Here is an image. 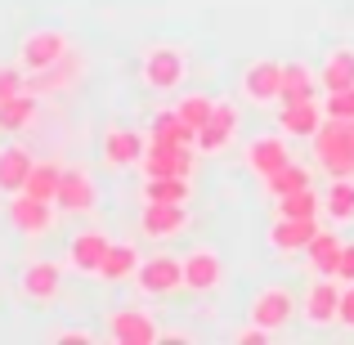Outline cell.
I'll list each match as a JSON object with an SVG mask.
<instances>
[{
  "mask_svg": "<svg viewBox=\"0 0 354 345\" xmlns=\"http://www.w3.org/2000/svg\"><path fill=\"white\" fill-rule=\"evenodd\" d=\"M292 319H301V296L287 283H269L247 301V323H256L265 332H283Z\"/></svg>",
  "mask_w": 354,
  "mask_h": 345,
  "instance_id": "7a4b0ae2",
  "label": "cell"
},
{
  "mask_svg": "<svg viewBox=\"0 0 354 345\" xmlns=\"http://www.w3.org/2000/svg\"><path fill=\"white\" fill-rule=\"evenodd\" d=\"M323 117L354 121V86H346V90H328V99H323Z\"/></svg>",
  "mask_w": 354,
  "mask_h": 345,
  "instance_id": "e575fe53",
  "label": "cell"
},
{
  "mask_svg": "<svg viewBox=\"0 0 354 345\" xmlns=\"http://www.w3.org/2000/svg\"><path fill=\"white\" fill-rule=\"evenodd\" d=\"M86 77V54H77V50H68L59 63H50V68H41V72H27V90L32 95H63V90H72L77 81Z\"/></svg>",
  "mask_w": 354,
  "mask_h": 345,
  "instance_id": "9a60e30c",
  "label": "cell"
},
{
  "mask_svg": "<svg viewBox=\"0 0 354 345\" xmlns=\"http://www.w3.org/2000/svg\"><path fill=\"white\" fill-rule=\"evenodd\" d=\"M148 144H193L198 148V130L175 113V108H166V113H157L153 126H148Z\"/></svg>",
  "mask_w": 354,
  "mask_h": 345,
  "instance_id": "d4e9b609",
  "label": "cell"
},
{
  "mask_svg": "<svg viewBox=\"0 0 354 345\" xmlns=\"http://www.w3.org/2000/svg\"><path fill=\"white\" fill-rule=\"evenodd\" d=\"M319 171H328L332 180H354V121L323 117V126L310 139Z\"/></svg>",
  "mask_w": 354,
  "mask_h": 345,
  "instance_id": "6da1fadb",
  "label": "cell"
},
{
  "mask_svg": "<svg viewBox=\"0 0 354 345\" xmlns=\"http://www.w3.org/2000/svg\"><path fill=\"white\" fill-rule=\"evenodd\" d=\"M274 202H278V216H292V220L323 216V198L314 193V184L310 189H296V193H283V198H274Z\"/></svg>",
  "mask_w": 354,
  "mask_h": 345,
  "instance_id": "1f68e13d",
  "label": "cell"
},
{
  "mask_svg": "<svg viewBox=\"0 0 354 345\" xmlns=\"http://www.w3.org/2000/svg\"><path fill=\"white\" fill-rule=\"evenodd\" d=\"M184 292L193 296H211L220 283H225V256L216 247H193L184 251Z\"/></svg>",
  "mask_w": 354,
  "mask_h": 345,
  "instance_id": "7c38bea8",
  "label": "cell"
},
{
  "mask_svg": "<svg viewBox=\"0 0 354 345\" xmlns=\"http://www.w3.org/2000/svg\"><path fill=\"white\" fill-rule=\"evenodd\" d=\"M337 278H341V283H354V242H346V251H341V265H337Z\"/></svg>",
  "mask_w": 354,
  "mask_h": 345,
  "instance_id": "ab89813d",
  "label": "cell"
},
{
  "mask_svg": "<svg viewBox=\"0 0 354 345\" xmlns=\"http://www.w3.org/2000/svg\"><path fill=\"white\" fill-rule=\"evenodd\" d=\"M108 247H113V238H108L104 229H81L77 238L68 242V265L77 269V274H99Z\"/></svg>",
  "mask_w": 354,
  "mask_h": 345,
  "instance_id": "44dd1931",
  "label": "cell"
},
{
  "mask_svg": "<svg viewBox=\"0 0 354 345\" xmlns=\"http://www.w3.org/2000/svg\"><path fill=\"white\" fill-rule=\"evenodd\" d=\"M337 323L354 332V283H341V319Z\"/></svg>",
  "mask_w": 354,
  "mask_h": 345,
  "instance_id": "8d00e7d4",
  "label": "cell"
},
{
  "mask_svg": "<svg viewBox=\"0 0 354 345\" xmlns=\"http://www.w3.org/2000/svg\"><path fill=\"white\" fill-rule=\"evenodd\" d=\"M323 126V104L319 99H296V104H278V130L287 139H314Z\"/></svg>",
  "mask_w": 354,
  "mask_h": 345,
  "instance_id": "ffe728a7",
  "label": "cell"
},
{
  "mask_svg": "<svg viewBox=\"0 0 354 345\" xmlns=\"http://www.w3.org/2000/svg\"><path fill=\"white\" fill-rule=\"evenodd\" d=\"M27 90V68L23 63H0V104Z\"/></svg>",
  "mask_w": 354,
  "mask_h": 345,
  "instance_id": "d590c367",
  "label": "cell"
},
{
  "mask_svg": "<svg viewBox=\"0 0 354 345\" xmlns=\"http://www.w3.org/2000/svg\"><path fill=\"white\" fill-rule=\"evenodd\" d=\"M323 216L332 225H350L354 220V180H332L323 193Z\"/></svg>",
  "mask_w": 354,
  "mask_h": 345,
  "instance_id": "f546056e",
  "label": "cell"
},
{
  "mask_svg": "<svg viewBox=\"0 0 354 345\" xmlns=\"http://www.w3.org/2000/svg\"><path fill=\"white\" fill-rule=\"evenodd\" d=\"M50 341H77V345H90V341H95V332H86V328H54Z\"/></svg>",
  "mask_w": 354,
  "mask_h": 345,
  "instance_id": "f35d334b",
  "label": "cell"
},
{
  "mask_svg": "<svg viewBox=\"0 0 354 345\" xmlns=\"http://www.w3.org/2000/svg\"><path fill=\"white\" fill-rule=\"evenodd\" d=\"M139 260H144V256L135 251V242H117V238H113L104 265H99V278H104V283H135Z\"/></svg>",
  "mask_w": 354,
  "mask_h": 345,
  "instance_id": "cb8c5ba5",
  "label": "cell"
},
{
  "mask_svg": "<svg viewBox=\"0 0 354 345\" xmlns=\"http://www.w3.org/2000/svg\"><path fill=\"white\" fill-rule=\"evenodd\" d=\"M54 207L68 211V216H95V211H99V184H95V175H90L86 166H63Z\"/></svg>",
  "mask_w": 354,
  "mask_h": 345,
  "instance_id": "30bf717a",
  "label": "cell"
},
{
  "mask_svg": "<svg viewBox=\"0 0 354 345\" xmlns=\"http://www.w3.org/2000/svg\"><path fill=\"white\" fill-rule=\"evenodd\" d=\"M139 166H144V175H193L198 153H193V144H148Z\"/></svg>",
  "mask_w": 354,
  "mask_h": 345,
  "instance_id": "ac0fdd59",
  "label": "cell"
},
{
  "mask_svg": "<svg viewBox=\"0 0 354 345\" xmlns=\"http://www.w3.org/2000/svg\"><path fill=\"white\" fill-rule=\"evenodd\" d=\"M36 108H41V95H32V90L5 99V104H0V135H18V130H27L36 121Z\"/></svg>",
  "mask_w": 354,
  "mask_h": 345,
  "instance_id": "484cf974",
  "label": "cell"
},
{
  "mask_svg": "<svg viewBox=\"0 0 354 345\" xmlns=\"http://www.w3.org/2000/svg\"><path fill=\"white\" fill-rule=\"evenodd\" d=\"M36 157L23 144H0V198H14L27 189V175H32Z\"/></svg>",
  "mask_w": 354,
  "mask_h": 345,
  "instance_id": "603a6c76",
  "label": "cell"
},
{
  "mask_svg": "<svg viewBox=\"0 0 354 345\" xmlns=\"http://www.w3.org/2000/svg\"><path fill=\"white\" fill-rule=\"evenodd\" d=\"M135 287L144 296H175L184 287V260L171 256V251H157V256H144L139 260V274H135Z\"/></svg>",
  "mask_w": 354,
  "mask_h": 345,
  "instance_id": "5b68a950",
  "label": "cell"
},
{
  "mask_svg": "<svg viewBox=\"0 0 354 345\" xmlns=\"http://www.w3.org/2000/svg\"><path fill=\"white\" fill-rule=\"evenodd\" d=\"M68 50L72 45L59 27H32V32H23V41H18V63H23L27 72H41V68H50V63H59Z\"/></svg>",
  "mask_w": 354,
  "mask_h": 345,
  "instance_id": "4fadbf2b",
  "label": "cell"
},
{
  "mask_svg": "<svg viewBox=\"0 0 354 345\" xmlns=\"http://www.w3.org/2000/svg\"><path fill=\"white\" fill-rule=\"evenodd\" d=\"M242 99L256 108H274L283 104V63L278 59H256L242 68V81H238Z\"/></svg>",
  "mask_w": 354,
  "mask_h": 345,
  "instance_id": "52a82bcc",
  "label": "cell"
},
{
  "mask_svg": "<svg viewBox=\"0 0 354 345\" xmlns=\"http://www.w3.org/2000/svg\"><path fill=\"white\" fill-rule=\"evenodd\" d=\"M319 95V72L310 63H283V104H296V99H314Z\"/></svg>",
  "mask_w": 354,
  "mask_h": 345,
  "instance_id": "83f0119b",
  "label": "cell"
},
{
  "mask_svg": "<svg viewBox=\"0 0 354 345\" xmlns=\"http://www.w3.org/2000/svg\"><path fill=\"white\" fill-rule=\"evenodd\" d=\"M319 216L310 220H292V216H278L274 225H269V247L278 251V256H305V247L314 242V233H319Z\"/></svg>",
  "mask_w": 354,
  "mask_h": 345,
  "instance_id": "e0dca14e",
  "label": "cell"
},
{
  "mask_svg": "<svg viewBox=\"0 0 354 345\" xmlns=\"http://www.w3.org/2000/svg\"><path fill=\"white\" fill-rule=\"evenodd\" d=\"M269 337H274V332L256 328V323H247V328H238V332H234V341H238V345H265Z\"/></svg>",
  "mask_w": 354,
  "mask_h": 345,
  "instance_id": "74e56055",
  "label": "cell"
},
{
  "mask_svg": "<svg viewBox=\"0 0 354 345\" xmlns=\"http://www.w3.org/2000/svg\"><path fill=\"white\" fill-rule=\"evenodd\" d=\"M144 153H148V139L139 135V130H130V126H108L104 139H99V157H104V166H113V171L139 166Z\"/></svg>",
  "mask_w": 354,
  "mask_h": 345,
  "instance_id": "2e32d148",
  "label": "cell"
},
{
  "mask_svg": "<svg viewBox=\"0 0 354 345\" xmlns=\"http://www.w3.org/2000/svg\"><path fill=\"white\" fill-rule=\"evenodd\" d=\"M139 77H144L148 90L171 95V90H180L184 77H189V59H184V50H175V45H153V50L144 54V63H139Z\"/></svg>",
  "mask_w": 354,
  "mask_h": 345,
  "instance_id": "3957f363",
  "label": "cell"
},
{
  "mask_svg": "<svg viewBox=\"0 0 354 345\" xmlns=\"http://www.w3.org/2000/svg\"><path fill=\"white\" fill-rule=\"evenodd\" d=\"M238 135H242V108L234 99H216V113H211V121L198 130V153L202 157H220V153H229V148L238 144Z\"/></svg>",
  "mask_w": 354,
  "mask_h": 345,
  "instance_id": "277c9868",
  "label": "cell"
},
{
  "mask_svg": "<svg viewBox=\"0 0 354 345\" xmlns=\"http://www.w3.org/2000/svg\"><path fill=\"white\" fill-rule=\"evenodd\" d=\"M175 113H180L184 121H189L193 130H202V126L211 121V113H216V99H211V95H202V90H189V95H180Z\"/></svg>",
  "mask_w": 354,
  "mask_h": 345,
  "instance_id": "836d02e7",
  "label": "cell"
},
{
  "mask_svg": "<svg viewBox=\"0 0 354 345\" xmlns=\"http://www.w3.org/2000/svg\"><path fill=\"white\" fill-rule=\"evenodd\" d=\"M341 251H346V238H341L337 229H319L314 242L305 247V269H310L314 278H337Z\"/></svg>",
  "mask_w": 354,
  "mask_h": 345,
  "instance_id": "7402d4cb",
  "label": "cell"
},
{
  "mask_svg": "<svg viewBox=\"0 0 354 345\" xmlns=\"http://www.w3.org/2000/svg\"><path fill=\"white\" fill-rule=\"evenodd\" d=\"M319 86L323 90H346L354 86V45H337L319 68Z\"/></svg>",
  "mask_w": 354,
  "mask_h": 345,
  "instance_id": "4316f807",
  "label": "cell"
},
{
  "mask_svg": "<svg viewBox=\"0 0 354 345\" xmlns=\"http://www.w3.org/2000/svg\"><path fill=\"white\" fill-rule=\"evenodd\" d=\"M59 180H63V162H36L32 175H27V189L23 193L54 202V198H59Z\"/></svg>",
  "mask_w": 354,
  "mask_h": 345,
  "instance_id": "4dcf8cb0",
  "label": "cell"
},
{
  "mask_svg": "<svg viewBox=\"0 0 354 345\" xmlns=\"http://www.w3.org/2000/svg\"><path fill=\"white\" fill-rule=\"evenodd\" d=\"M314 184V175L305 171L301 162H287V166H278L274 175L265 180V189H269V198H283V193H296V189H310Z\"/></svg>",
  "mask_w": 354,
  "mask_h": 345,
  "instance_id": "d6a6232c",
  "label": "cell"
},
{
  "mask_svg": "<svg viewBox=\"0 0 354 345\" xmlns=\"http://www.w3.org/2000/svg\"><path fill=\"white\" fill-rule=\"evenodd\" d=\"M144 202H193L189 175H144Z\"/></svg>",
  "mask_w": 354,
  "mask_h": 345,
  "instance_id": "f1b7e54d",
  "label": "cell"
},
{
  "mask_svg": "<svg viewBox=\"0 0 354 345\" xmlns=\"http://www.w3.org/2000/svg\"><path fill=\"white\" fill-rule=\"evenodd\" d=\"M242 162H247L251 175L269 180L278 166L292 162V153H287V139H283V135H256V139L247 144V153H242Z\"/></svg>",
  "mask_w": 354,
  "mask_h": 345,
  "instance_id": "d6986e66",
  "label": "cell"
},
{
  "mask_svg": "<svg viewBox=\"0 0 354 345\" xmlns=\"http://www.w3.org/2000/svg\"><path fill=\"white\" fill-rule=\"evenodd\" d=\"M9 225H14L23 238H45V233L54 229V220H59V207L45 198H32V193H14L5 207Z\"/></svg>",
  "mask_w": 354,
  "mask_h": 345,
  "instance_id": "8fae6325",
  "label": "cell"
},
{
  "mask_svg": "<svg viewBox=\"0 0 354 345\" xmlns=\"http://www.w3.org/2000/svg\"><path fill=\"white\" fill-rule=\"evenodd\" d=\"M341 319V283L337 278H314L301 292V323L305 328H332Z\"/></svg>",
  "mask_w": 354,
  "mask_h": 345,
  "instance_id": "9c48e42d",
  "label": "cell"
},
{
  "mask_svg": "<svg viewBox=\"0 0 354 345\" xmlns=\"http://www.w3.org/2000/svg\"><path fill=\"white\" fill-rule=\"evenodd\" d=\"M189 225H193L189 202H144V211H139V229H144V238H153V242L180 238Z\"/></svg>",
  "mask_w": 354,
  "mask_h": 345,
  "instance_id": "5bb4252c",
  "label": "cell"
},
{
  "mask_svg": "<svg viewBox=\"0 0 354 345\" xmlns=\"http://www.w3.org/2000/svg\"><path fill=\"white\" fill-rule=\"evenodd\" d=\"M108 341H117V345H157L162 341L157 314L144 310V305H121V310L108 314Z\"/></svg>",
  "mask_w": 354,
  "mask_h": 345,
  "instance_id": "8992f818",
  "label": "cell"
},
{
  "mask_svg": "<svg viewBox=\"0 0 354 345\" xmlns=\"http://www.w3.org/2000/svg\"><path fill=\"white\" fill-rule=\"evenodd\" d=\"M18 296L27 305H54L63 296V265L59 260H27L18 269Z\"/></svg>",
  "mask_w": 354,
  "mask_h": 345,
  "instance_id": "ba28073f",
  "label": "cell"
}]
</instances>
